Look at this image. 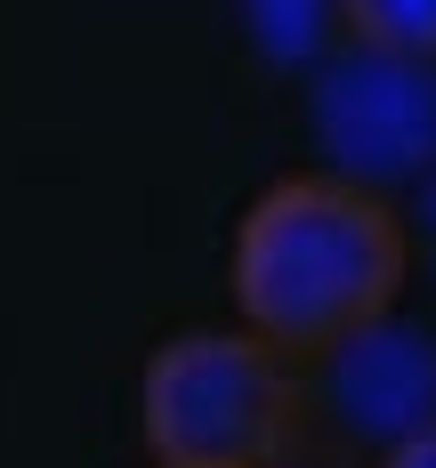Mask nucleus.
Instances as JSON below:
<instances>
[{
	"mask_svg": "<svg viewBox=\"0 0 436 468\" xmlns=\"http://www.w3.org/2000/svg\"><path fill=\"white\" fill-rule=\"evenodd\" d=\"M307 404L324 412V436L332 444H372V452H388V444H404L412 428L436 420V339L412 324H372L356 331L347 347H332V356H315L307 364Z\"/></svg>",
	"mask_w": 436,
	"mask_h": 468,
	"instance_id": "nucleus-4",
	"label": "nucleus"
},
{
	"mask_svg": "<svg viewBox=\"0 0 436 468\" xmlns=\"http://www.w3.org/2000/svg\"><path fill=\"white\" fill-rule=\"evenodd\" d=\"M307 130L339 178L364 186H429L436 178V57L347 41L307 73Z\"/></svg>",
	"mask_w": 436,
	"mask_h": 468,
	"instance_id": "nucleus-3",
	"label": "nucleus"
},
{
	"mask_svg": "<svg viewBox=\"0 0 436 468\" xmlns=\"http://www.w3.org/2000/svg\"><path fill=\"white\" fill-rule=\"evenodd\" d=\"M412 275V227L396 194L339 178V170H291L250 194L227 242V299L242 331L283 347L291 364H315L356 331L396 315Z\"/></svg>",
	"mask_w": 436,
	"mask_h": 468,
	"instance_id": "nucleus-1",
	"label": "nucleus"
},
{
	"mask_svg": "<svg viewBox=\"0 0 436 468\" xmlns=\"http://www.w3.org/2000/svg\"><path fill=\"white\" fill-rule=\"evenodd\" d=\"M138 428L154 468H267L315 428L307 364L259 331H170L138 372Z\"/></svg>",
	"mask_w": 436,
	"mask_h": 468,
	"instance_id": "nucleus-2",
	"label": "nucleus"
},
{
	"mask_svg": "<svg viewBox=\"0 0 436 468\" xmlns=\"http://www.w3.org/2000/svg\"><path fill=\"white\" fill-rule=\"evenodd\" d=\"M339 16H347L356 41L436 57V0H339Z\"/></svg>",
	"mask_w": 436,
	"mask_h": 468,
	"instance_id": "nucleus-6",
	"label": "nucleus"
},
{
	"mask_svg": "<svg viewBox=\"0 0 436 468\" xmlns=\"http://www.w3.org/2000/svg\"><path fill=\"white\" fill-rule=\"evenodd\" d=\"M380 468H436V420H429V428H412L404 444H388Z\"/></svg>",
	"mask_w": 436,
	"mask_h": 468,
	"instance_id": "nucleus-8",
	"label": "nucleus"
},
{
	"mask_svg": "<svg viewBox=\"0 0 436 468\" xmlns=\"http://www.w3.org/2000/svg\"><path fill=\"white\" fill-rule=\"evenodd\" d=\"M242 8H250V33L267 41V57L275 65H299V73H315L347 41L339 0H242Z\"/></svg>",
	"mask_w": 436,
	"mask_h": 468,
	"instance_id": "nucleus-5",
	"label": "nucleus"
},
{
	"mask_svg": "<svg viewBox=\"0 0 436 468\" xmlns=\"http://www.w3.org/2000/svg\"><path fill=\"white\" fill-rule=\"evenodd\" d=\"M267 468H356V452H347V444H332V436H315V428H307V436L291 444L283 461H267Z\"/></svg>",
	"mask_w": 436,
	"mask_h": 468,
	"instance_id": "nucleus-7",
	"label": "nucleus"
}]
</instances>
